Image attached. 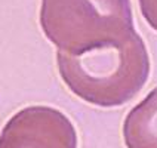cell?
<instances>
[{"label":"cell","mask_w":157,"mask_h":148,"mask_svg":"<svg viewBox=\"0 0 157 148\" xmlns=\"http://www.w3.org/2000/svg\"><path fill=\"white\" fill-rule=\"evenodd\" d=\"M58 71L71 93L96 107H120L138 95L150 74L145 43L135 30L86 52H56Z\"/></svg>","instance_id":"6da1fadb"},{"label":"cell","mask_w":157,"mask_h":148,"mask_svg":"<svg viewBox=\"0 0 157 148\" xmlns=\"http://www.w3.org/2000/svg\"><path fill=\"white\" fill-rule=\"evenodd\" d=\"M40 27L58 52L77 55L133 31L131 0H42Z\"/></svg>","instance_id":"7a4b0ae2"},{"label":"cell","mask_w":157,"mask_h":148,"mask_svg":"<svg viewBox=\"0 0 157 148\" xmlns=\"http://www.w3.org/2000/svg\"><path fill=\"white\" fill-rule=\"evenodd\" d=\"M0 148H77V132L62 111L33 105L9 119L0 133Z\"/></svg>","instance_id":"3957f363"},{"label":"cell","mask_w":157,"mask_h":148,"mask_svg":"<svg viewBox=\"0 0 157 148\" xmlns=\"http://www.w3.org/2000/svg\"><path fill=\"white\" fill-rule=\"evenodd\" d=\"M122 132L126 148H157V86L128 113Z\"/></svg>","instance_id":"277c9868"},{"label":"cell","mask_w":157,"mask_h":148,"mask_svg":"<svg viewBox=\"0 0 157 148\" xmlns=\"http://www.w3.org/2000/svg\"><path fill=\"white\" fill-rule=\"evenodd\" d=\"M140 9L148 25L157 31V0H138Z\"/></svg>","instance_id":"5b68a950"}]
</instances>
